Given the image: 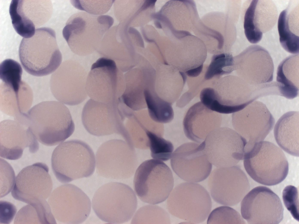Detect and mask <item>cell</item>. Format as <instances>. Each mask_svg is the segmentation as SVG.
Instances as JSON below:
<instances>
[{
  "mask_svg": "<svg viewBox=\"0 0 299 224\" xmlns=\"http://www.w3.org/2000/svg\"><path fill=\"white\" fill-rule=\"evenodd\" d=\"M299 112L291 111L283 115L277 122L274 135L279 146L284 151L299 156Z\"/></svg>",
  "mask_w": 299,
  "mask_h": 224,
  "instance_id": "d4e9b609",
  "label": "cell"
},
{
  "mask_svg": "<svg viewBox=\"0 0 299 224\" xmlns=\"http://www.w3.org/2000/svg\"><path fill=\"white\" fill-rule=\"evenodd\" d=\"M187 78L185 73L173 67L159 69L155 73V92L161 98L172 104L180 96Z\"/></svg>",
  "mask_w": 299,
  "mask_h": 224,
  "instance_id": "484cf974",
  "label": "cell"
},
{
  "mask_svg": "<svg viewBox=\"0 0 299 224\" xmlns=\"http://www.w3.org/2000/svg\"><path fill=\"white\" fill-rule=\"evenodd\" d=\"M171 167L183 180L197 182L205 179L210 175L212 164L208 160L203 142L187 143L178 147L172 153Z\"/></svg>",
  "mask_w": 299,
  "mask_h": 224,
  "instance_id": "e0dca14e",
  "label": "cell"
},
{
  "mask_svg": "<svg viewBox=\"0 0 299 224\" xmlns=\"http://www.w3.org/2000/svg\"><path fill=\"white\" fill-rule=\"evenodd\" d=\"M172 171L164 163L156 159L146 160L141 164L135 173V192L143 202L155 204L168 198L174 186Z\"/></svg>",
  "mask_w": 299,
  "mask_h": 224,
  "instance_id": "ba28073f",
  "label": "cell"
},
{
  "mask_svg": "<svg viewBox=\"0 0 299 224\" xmlns=\"http://www.w3.org/2000/svg\"><path fill=\"white\" fill-rule=\"evenodd\" d=\"M168 197L169 212L190 223L204 222L212 207L208 192L202 185L194 182L183 183L177 186Z\"/></svg>",
  "mask_w": 299,
  "mask_h": 224,
  "instance_id": "9c48e42d",
  "label": "cell"
},
{
  "mask_svg": "<svg viewBox=\"0 0 299 224\" xmlns=\"http://www.w3.org/2000/svg\"><path fill=\"white\" fill-rule=\"evenodd\" d=\"M234 70V57L229 53L214 55L206 70L204 79L205 81L218 79L224 75L231 73Z\"/></svg>",
  "mask_w": 299,
  "mask_h": 224,
  "instance_id": "1f68e13d",
  "label": "cell"
},
{
  "mask_svg": "<svg viewBox=\"0 0 299 224\" xmlns=\"http://www.w3.org/2000/svg\"><path fill=\"white\" fill-rule=\"evenodd\" d=\"M125 89L124 76L114 61L103 57L92 64L86 85L87 94L91 99L105 103L116 102Z\"/></svg>",
  "mask_w": 299,
  "mask_h": 224,
  "instance_id": "30bf717a",
  "label": "cell"
},
{
  "mask_svg": "<svg viewBox=\"0 0 299 224\" xmlns=\"http://www.w3.org/2000/svg\"><path fill=\"white\" fill-rule=\"evenodd\" d=\"M144 95L149 116L152 120L161 123H168L171 121L174 117L172 104L159 97L154 86L146 88Z\"/></svg>",
  "mask_w": 299,
  "mask_h": 224,
  "instance_id": "4dcf8cb0",
  "label": "cell"
},
{
  "mask_svg": "<svg viewBox=\"0 0 299 224\" xmlns=\"http://www.w3.org/2000/svg\"><path fill=\"white\" fill-rule=\"evenodd\" d=\"M15 206L10 202L0 201V223L8 224L11 222L16 212Z\"/></svg>",
  "mask_w": 299,
  "mask_h": 224,
  "instance_id": "60d3db41",
  "label": "cell"
},
{
  "mask_svg": "<svg viewBox=\"0 0 299 224\" xmlns=\"http://www.w3.org/2000/svg\"><path fill=\"white\" fill-rule=\"evenodd\" d=\"M82 121L87 131L97 136L118 133L120 116L117 102L105 103L89 99L84 105Z\"/></svg>",
  "mask_w": 299,
  "mask_h": 224,
  "instance_id": "7402d4cb",
  "label": "cell"
},
{
  "mask_svg": "<svg viewBox=\"0 0 299 224\" xmlns=\"http://www.w3.org/2000/svg\"><path fill=\"white\" fill-rule=\"evenodd\" d=\"M209 215L207 224L246 223L239 213L228 206L217 208Z\"/></svg>",
  "mask_w": 299,
  "mask_h": 224,
  "instance_id": "8d00e7d4",
  "label": "cell"
},
{
  "mask_svg": "<svg viewBox=\"0 0 299 224\" xmlns=\"http://www.w3.org/2000/svg\"><path fill=\"white\" fill-rule=\"evenodd\" d=\"M48 172L47 165L40 162L23 168L16 177L11 191L13 197L28 204L46 201L53 188Z\"/></svg>",
  "mask_w": 299,
  "mask_h": 224,
  "instance_id": "2e32d148",
  "label": "cell"
},
{
  "mask_svg": "<svg viewBox=\"0 0 299 224\" xmlns=\"http://www.w3.org/2000/svg\"><path fill=\"white\" fill-rule=\"evenodd\" d=\"M19 57L25 71L36 76H42L55 71L62 61L55 31L48 27L36 29L31 37L23 38L19 50Z\"/></svg>",
  "mask_w": 299,
  "mask_h": 224,
  "instance_id": "3957f363",
  "label": "cell"
},
{
  "mask_svg": "<svg viewBox=\"0 0 299 224\" xmlns=\"http://www.w3.org/2000/svg\"><path fill=\"white\" fill-rule=\"evenodd\" d=\"M88 73L76 61L66 62L55 73V96L59 102L70 105L79 104L88 95L86 85Z\"/></svg>",
  "mask_w": 299,
  "mask_h": 224,
  "instance_id": "d6986e66",
  "label": "cell"
},
{
  "mask_svg": "<svg viewBox=\"0 0 299 224\" xmlns=\"http://www.w3.org/2000/svg\"><path fill=\"white\" fill-rule=\"evenodd\" d=\"M282 198L287 209L293 217L298 221V199L297 188L291 185L286 186L283 190Z\"/></svg>",
  "mask_w": 299,
  "mask_h": 224,
  "instance_id": "f35d334b",
  "label": "cell"
},
{
  "mask_svg": "<svg viewBox=\"0 0 299 224\" xmlns=\"http://www.w3.org/2000/svg\"><path fill=\"white\" fill-rule=\"evenodd\" d=\"M48 204L54 217L67 224H80L89 216L91 203L81 189L72 184L56 188L50 195Z\"/></svg>",
  "mask_w": 299,
  "mask_h": 224,
  "instance_id": "7c38bea8",
  "label": "cell"
},
{
  "mask_svg": "<svg viewBox=\"0 0 299 224\" xmlns=\"http://www.w3.org/2000/svg\"><path fill=\"white\" fill-rule=\"evenodd\" d=\"M26 148L33 153L39 148L38 141L28 126L16 120L1 122L0 157L8 160L18 159Z\"/></svg>",
  "mask_w": 299,
  "mask_h": 224,
  "instance_id": "ffe728a7",
  "label": "cell"
},
{
  "mask_svg": "<svg viewBox=\"0 0 299 224\" xmlns=\"http://www.w3.org/2000/svg\"><path fill=\"white\" fill-rule=\"evenodd\" d=\"M277 83L280 95L292 99L299 94V54L283 60L277 71Z\"/></svg>",
  "mask_w": 299,
  "mask_h": 224,
  "instance_id": "f1b7e54d",
  "label": "cell"
},
{
  "mask_svg": "<svg viewBox=\"0 0 299 224\" xmlns=\"http://www.w3.org/2000/svg\"><path fill=\"white\" fill-rule=\"evenodd\" d=\"M299 5L288 7L280 13L277 28L281 45L287 52L298 54Z\"/></svg>",
  "mask_w": 299,
  "mask_h": 224,
  "instance_id": "83f0119b",
  "label": "cell"
},
{
  "mask_svg": "<svg viewBox=\"0 0 299 224\" xmlns=\"http://www.w3.org/2000/svg\"><path fill=\"white\" fill-rule=\"evenodd\" d=\"M244 164L246 172L254 181L267 186L283 181L288 172L284 153L274 143L261 141L245 151Z\"/></svg>",
  "mask_w": 299,
  "mask_h": 224,
  "instance_id": "277c9868",
  "label": "cell"
},
{
  "mask_svg": "<svg viewBox=\"0 0 299 224\" xmlns=\"http://www.w3.org/2000/svg\"><path fill=\"white\" fill-rule=\"evenodd\" d=\"M54 175L61 183L91 175L95 168V155L92 149L81 141L71 140L56 147L51 157Z\"/></svg>",
  "mask_w": 299,
  "mask_h": 224,
  "instance_id": "8992f818",
  "label": "cell"
},
{
  "mask_svg": "<svg viewBox=\"0 0 299 224\" xmlns=\"http://www.w3.org/2000/svg\"><path fill=\"white\" fill-rule=\"evenodd\" d=\"M22 69L20 64L10 59L0 64V77L5 85L18 96L21 84Z\"/></svg>",
  "mask_w": 299,
  "mask_h": 224,
  "instance_id": "d6a6232c",
  "label": "cell"
},
{
  "mask_svg": "<svg viewBox=\"0 0 299 224\" xmlns=\"http://www.w3.org/2000/svg\"><path fill=\"white\" fill-rule=\"evenodd\" d=\"M203 142L208 160L217 167L235 165L243 159L246 143L231 128L220 127L215 129Z\"/></svg>",
  "mask_w": 299,
  "mask_h": 224,
  "instance_id": "8fae6325",
  "label": "cell"
},
{
  "mask_svg": "<svg viewBox=\"0 0 299 224\" xmlns=\"http://www.w3.org/2000/svg\"><path fill=\"white\" fill-rule=\"evenodd\" d=\"M208 182L213 200L218 203L227 206H233L238 204L250 188L246 174L236 165L214 169L211 174Z\"/></svg>",
  "mask_w": 299,
  "mask_h": 224,
  "instance_id": "5bb4252c",
  "label": "cell"
},
{
  "mask_svg": "<svg viewBox=\"0 0 299 224\" xmlns=\"http://www.w3.org/2000/svg\"><path fill=\"white\" fill-rule=\"evenodd\" d=\"M234 70L237 76L250 85L258 86L271 82L274 67L268 52L253 45L234 57Z\"/></svg>",
  "mask_w": 299,
  "mask_h": 224,
  "instance_id": "ac0fdd59",
  "label": "cell"
},
{
  "mask_svg": "<svg viewBox=\"0 0 299 224\" xmlns=\"http://www.w3.org/2000/svg\"><path fill=\"white\" fill-rule=\"evenodd\" d=\"M222 120L221 114L208 109L199 102L187 112L183 121L184 132L188 138L200 143L211 131L220 127Z\"/></svg>",
  "mask_w": 299,
  "mask_h": 224,
  "instance_id": "cb8c5ba5",
  "label": "cell"
},
{
  "mask_svg": "<svg viewBox=\"0 0 299 224\" xmlns=\"http://www.w3.org/2000/svg\"><path fill=\"white\" fill-rule=\"evenodd\" d=\"M233 127L246 143L245 151L262 141L272 129L274 119L265 105L255 101L232 115Z\"/></svg>",
  "mask_w": 299,
  "mask_h": 224,
  "instance_id": "9a60e30c",
  "label": "cell"
},
{
  "mask_svg": "<svg viewBox=\"0 0 299 224\" xmlns=\"http://www.w3.org/2000/svg\"><path fill=\"white\" fill-rule=\"evenodd\" d=\"M9 12L13 26L18 34L26 38L31 37L34 35L36 30L35 25L24 15L22 0H12L9 7Z\"/></svg>",
  "mask_w": 299,
  "mask_h": 224,
  "instance_id": "836d02e7",
  "label": "cell"
},
{
  "mask_svg": "<svg viewBox=\"0 0 299 224\" xmlns=\"http://www.w3.org/2000/svg\"><path fill=\"white\" fill-rule=\"evenodd\" d=\"M113 1L109 2H97L96 4L84 1H72V5L76 8L86 11L88 13L94 15H99L107 12L111 7ZM94 4H95V2Z\"/></svg>",
  "mask_w": 299,
  "mask_h": 224,
  "instance_id": "ab89813d",
  "label": "cell"
},
{
  "mask_svg": "<svg viewBox=\"0 0 299 224\" xmlns=\"http://www.w3.org/2000/svg\"><path fill=\"white\" fill-rule=\"evenodd\" d=\"M263 96L261 86L250 85L234 75L213 80L211 86L203 88L200 94L201 102L205 107L225 114L240 111Z\"/></svg>",
  "mask_w": 299,
  "mask_h": 224,
  "instance_id": "6da1fadb",
  "label": "cell"
},
{
  "mask_svg": "<svg viewBox=\"0 0 299 224\" xmlns=\"http://www.w3.org/2000/svg\"><path fill=\"white\" fill-rule=\"evenodd\" d=\"M24 115L26 123L36 139L47 146H55L64 141L75 129L69 109L60 102L39 103Z\"/></svg>",
  "mask_w": 299,
  "mask_h": 224,
  "instance_id": "7a4b0ae2",
  "label": "cell"
},
{
  "mask_svg": "<svg viewBox=\"0 0 299 224\" xmlns=\"http://www.w3.org/2000/svg\"><path fill=\"white\" fill-rule=\"evenodd\" d=\"M137 200L133 189L128 185L110 182L99 188L93 196L92 206L98 217L110 224L127 222L133 216Z\"/></svg>",
  "mask_w": 299,
  "mask_h": 224,
  "instance_id": "52a82bcc",
  "label": "cell"
},
{
  "mask_svg": "<svg viewBox=\"0 0 299 224\" xmlns=\"http://www.w3.org/2000/svg\"><path fill=\"white\" fill-rule=\"evenodd\" d=\"M124 78L125 89L119 101L133 110L146 107L144 91L152 81V73L139 72L136 77L134 72H129L125 74Z\"/></svg>",
  "mask_w": 299,
  "mask_h": 224,
  "instance_id": "4316f807",
  "label": "cell"
},
{
  "mask_svg": "<svg viewBox=\"0 0 299 224\" xmlns=\"http://www.w3.org/2000/svg\"><path fill=\"white\" fill-rule=\"evenodd\" d=\"M113 23V18L108 15L78 13L69 19L62 35L72 52L86 56L97 49Z\"/></svg>",
  "mask_w": 299,
  "mask_h": 224,
  "instance_id": "5b68a950",
  "label": "cell"
},
{
  "mask_svg": "<svg viewBox=\"0 0 299 224\" xmlns=\"http://www.w3.org/2000/svg\"><path fill=\"white\" fill-rule=\"evenodd\" d=\"M46 201L29 204L21 208L15 219L14 224H56Z\"/></svg>",
  "mask_w": 299,
  "mask_h": 224,
  "instance_id": "f546056e",
  "label": "cell"
},
{
  "mask_svg": "<svg viewBox=\"0 0 299 224\" xmlns=\"http://www.w3.org/2000/svg\"><path fill=\"white\" fill-rule=\"evenodd\" d=\"M284 211L279 197L264 186L252 189L241 204L242 216L248 224H279L283 219Z\"/></svg>",
  "mask_w": 299,
  "mask_h": 224,
  "instance_id": "4fadbf2b",
  "label": "cell"
},
{
  "mask_svg": "<svg viewBox=\"0 0 299 224\" xmlns=\"http://www.w3.org/2000/svg\"><path fill=\"white\" fill-rule=\"evenodd\" d=\"M278 16L275 5L270 0H252L244 16V27L248 41L256 44L261 39L263 34L272 28Z\"/></svg>",
  "mask_w": 299,
  "mask_h": 224,
  "instance_id": "603a6c76",
  "label": "cell"
},
{
  "mask_svg": "<svg viewBox=\"0 0 299 224\" xmlns=\"http://www.w3.org/2000/svg\"><path fill=\"white\" fill-rule=\"evenodd\" d=\"M147 137V146L151 151V155L153 158L166 161L171 157L173 150L172 143L162 137L161 135L145 129Z\"/></svg>",
  "mask_w": 299,
  "mask_h": 224,
  "instance_id": "d590c367",
  "label": "cell"
},
{
  "mask_svg": "<svg viewBox=\"0 0 299 224\" xmlns=\"http://www.w3.org/2000/svg\"><path fill=\"white\" fill-rule=\"evenodd\" d=\"M170 217L164 209L157 206L147 205L139 209L131 221L132 224H169Z\"/></svg>",
  "mask_w": 299,
  "mask_h": 224,
  "instance_id": "e575fe53",
  "label": "cell"
},
{
  "mask_svg": "<svg viewBox=\"0 0 299 224\" xmlns=\"http://www.w3.org/2000/svg\"><path fill=\"white\" fill-rule=\"evenodd\" d=\"M15 181V174L11 166L0 158V198L6 196L12 190Z\"/></svg>",
  "mask_w": 299,
  "mask_h": 224,
  "instance_id": "74e56055",
  "label": "cell"
},
{
  "mask_svg": "<svg viewBox=\"0 0 299 224\" xmlns=\"http://www.w3.org/2000/svg\"><path fill=\"white\" fill-rule=\"evenodd\" d=\"M124 142L112 139L103 143L96 155L97 172L101 176L109 179H124L131 177L134 168L124 152Z\"/></svg>",
  "mask_w": 299,
  "mask_h": 224,
  "instance_id": "44dd1931",
  "label": "cell"
}]
</instances>
